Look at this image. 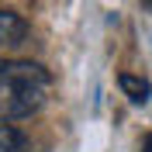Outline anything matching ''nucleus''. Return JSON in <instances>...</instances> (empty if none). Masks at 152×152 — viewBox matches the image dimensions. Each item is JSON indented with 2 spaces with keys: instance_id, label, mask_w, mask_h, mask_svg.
<instances>
[{
  "instance_id": "3",
  "label": "nucleus",
  "mask_w": 152,
  "mask_h": 152,
  "mask_svg": "<svg viewBox=\"0 0 152 152\" xmlns=\"http://www.w3.org/2000/svg\"><path fill=\"white\" fill-rule=\"evenodd\" d=\"M118 86L128 94V100H132V104H145V100L152 97L149 80H142V76H132V73H121V76H118Z\"/></svg>"
},
{
  "instance_id": "5",
  "label": "nucleus",
  "mask_w": 152,
  "mask_h": 152,
  "mask_svg": "<svg viewBox=\"0 0 152 152\" xmlns=\"http://www.w3.org/2000/svg\"><path fill=\"white\" fill-rule=\"evenodd\" d=\"M142 152H152V132H149V135L142 138Z\"/></svg>"
},
{
  "instance_id": "4",
  "label": "nucleus",
  "mask_w": 152,
  "mask_h": 152,
  "mask_svg": "<svg viewBox=\"0 0 152 152\" xmlns=\"http://www.w3.org/2000/svg\"><path fill=\"white\" fill-rule=\"evenodd\" d=\"M0 152H28V142H24L21 128L0 124Z\"/></svg>"
},
{
  "instance_id": "2",
  "label": "nucleus",
  "mask_w": 152,
  "mask_h": 152,
  "mask_svg": "<svg viewBox=\"0 0 152 152\" xmlns=\"http://www.w3.org/2000/svg\"><path fill=\"white\" fill-rule=\"evenodd\" d=\"M31 35L28 21L21 18V14H14V10H0V48H18L24 45Z\"/></svg>"
},
{
  "instance_id": "1",
  "label": "nucleus",
  "mask_w": 152,
  "mask_h": 152,
  "mask_svg": "<svg viewBox=\"0 0 152 152\" xmlns=\"http://www.w3.org/2000/svg\"><path fill=\"white\" fill-rule=\"evenodd\" d=\"M52 94V76L45 66L28 59L0 62V121H21L42 111Z\"/></svg>"
}]
</instances>
